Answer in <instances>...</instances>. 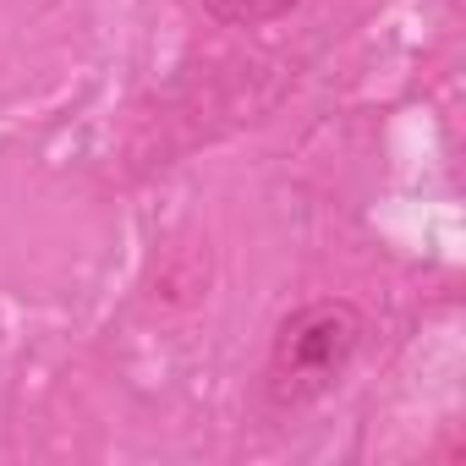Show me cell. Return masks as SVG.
<instances>
[{"label":"cell","instance_id":"obj_1","mask_svg":"<svg viewBox=\"0 0 466 466\" xmlns=\"http://www.w3.org/2000/svg\"><path fill=\"white\" fill-rule=\"evenodd\" d=\"M362 313L346 297H319L302 302L269 346V400L275 406H308L319 395H329L340 384V373L351 368V357L362 351Z\"/></svg>","mask_w":466,"mask_h":466},{"label":"cell","instance_id":"obj_2","mask_svg":"<svg viewBox=\"0 0 466 466\" xmlns=\"http://www.w3.org/2000/svg\"><path fill=\"white\" fill-rule=\"evenodd\" d=\"M203 6L219 17V23H237V28H253V23H269V17H286L297 0H203Z\"/></svg>","mask_w":466,"mask_h":466}]
</instances>
